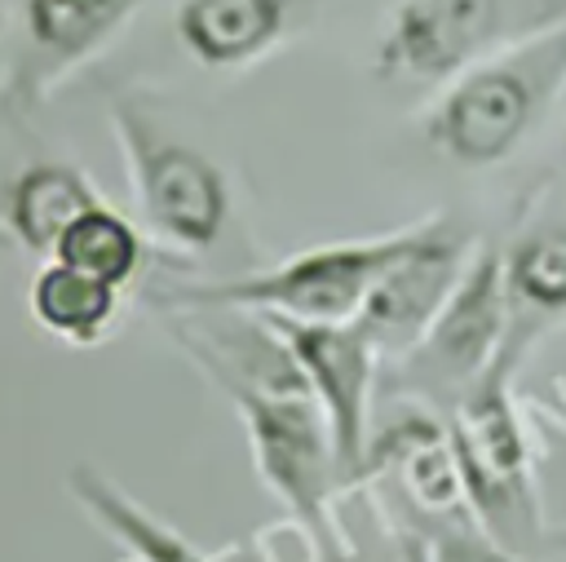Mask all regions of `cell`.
Segmentation results:
<instances>
[{"label":"cell","mask_w":566,"mask_h":562,"mask_svg":"<svg viewBox=\"0 0 566 562\" xmlns=\"http://www.w3.org/2000/svg\"><path fill=\"white\" fill-rule=\"evenodd\" d=\"M566 93V22L522 31L433 89L424 142L455 168H500Z\"/></svg>","instance_id":"cell-1"},{"label":"cell","mask_w":566,"mask_h":562,"mask_svg":"<svg viewBox=\"0 0 566 562\" xmlns=\"http://www.w3.org/2000/svg\"><path fill=\"white\" fill-rule=\"evenodd\" d=\"M106 119L128 173V195L137 226L172 261L212 257L234 230V186L230 173L195 142L164 128L146 102L115 93Z\"/></svg>","instance_id":"cell-2"},{"label":"cell","mask_w":566,"mask_h":562,"mask_svg":"<svg viewBox=\"0 0 566 562\" xmlns=\"http://www.w3.org/2000/svg\"><path fill=\"white\" fill-rule=\"evenodd\" d=\"M402 230L407 226L358 235V239H332L243 274L177 283L159 292L155 305L159 310H243V314L296 319V323H354L376 274L398 252Z\"/></svg>","instance_id":"cell-3"},{"label":"cell","mask_w":566,"mask_h":562,"mask_svg":"<svg viewBox=\"0 0 566 562\" xmlns=\"http://www.w3.org/2000/svg\"><path fill=\"white\" fill-rule=\"evenodd\" d=\"M447 434L473 522H482L509 549H531L544 535V518L531 434L513 398V367L491 363L447 407Z\"/></svg>","instance_id":"cell-4"},{"label":"cell","mask_w":566,"mask_h":562,"mask_svg":"<svg viewBox=\"0 0 566 562\" xmlns=\"http://www.w3.org/2000/svg\"><path fill=\"white\" fill-rule=\"evenodd\" d=\"M243 425L248 456L270 496L287 509V518L305 522L318 535L345 540L336 518V496L345 491L327 425L305 385L265 389V385H226L221 389Z\"/></svg>","instance_id":"cell-5"},{"label":"cell","mask_w":566,"mask_h":562,"mask_svg":"<svg viewBox=\"0 0 566 562\" xmlns=\"http://www.w3.org/2000/svg\"><path fill=\"white\" fill-rule=\"evenodd\" d=\"M137 9L142 0H13L0 31V124L35 119L71 75L128 31Z\"/></svg>","instance_id":"cell-6"},{"label":"cell","mask_w":566,"mask_h":562,"mask_svg":"<svg viewBox=\"0 0 566 562\" xmlns=\"http://www.w3.org/2000/svg\"><path fill=\"white\" fill-rule=\"evenodd\" d=\"M504 279H500V248L478 243L464 279L429 323V332L385 367L398 394H411L424 407L455 403L504 350Z\"/></svg>","instance_id":"cell-7"},{"label":"cell","mask_w":566,"mask_h":562,"mask_svg":"<svg viewBox=\"0 0 566 562\" xmlns=\"http://www.w3.org/2000/svg\"><path fill=\"white\" fill-rule=\"evenodd\" d=\"M478 239L469 226L451 221L447 212L407 221L398 252L376 274L367 301L354 314V327L371 341L380 363H398L438 319L455 283L464 279Z\"/></svg>","instance_id":"cell-8"},{"label":"cell","mask_w":566,"mask_h":562,"mask_svg":"<svg viewBox=\"0 0 566 562\" xmlns=\"http://www.w3.org/2000/svg\"><path fill=\"white\" fill-rule=\"evenodd\" d=\"M522 0H398L376 31L371 75L389 89H438L517 35Z\"/></svg>","instance_id":"cell-9"},{"label":"cell","mask_w":566,"mask_h":562,"mask_svg":"<svg viewBox=\"0 0 566 562\" xmlns=\"http://www.w3.org/2000/svg\"><path fill=\"white\" fill-rule=\"evenodd\" d=\"M270 323L292 350V363L327 425L332 456L349 491L371 438V394L380 376V354L354 323H296V319H270Z\"/></svg>","instance_id":"cell-10"},{"label":"cell","mask_w":566,"mask_h":562,"mask_svg":"<svg viewBox=\"0 0 566 562\" xmlns=\"http://www.w3.org/2000/svg\"><path fill=\"white\" fill-rule=\"evenodd\" d=\"M504 279V350L495 363L522 367L526 350L566 323V221H531L500 248Z\"/></svg>","instance_id":"cell-11"},{"label":"cell","mask_w":566,"mask_h":562,"mask_svg":"<svg viewBox=\"0 0 566 562\" xmlns=\"http://www.w3.org/2000/svg\"><path fill=\"white\" fill-rule=\"evenodd\" d=\"M296 27V0H177L172 35L203 71H252Z\"/></svg>","instance_id":"cell-12"},{"label":"cell","mask_w":566,"mask_h":562,"mask_svg":"<svg viewBox=\"0 0 566 562\" xmlns=\"http://www.w3.org/2000/svg\"><path fill=\"white\" fill-rule=\"evenodd\" d=\"M93 204H102V190L84 168H75L71 159H31L4 190L0 226L9 230L13 248L44 261L53 257L62 230Z\"/></svg>","instance_id":"cell-13"},{"label":"cell","mask_w":566,"mask_h":562,"mask_svg":"<svg viewBox=\"0 0 566 562\" xmlns=\"http://www.w3.org/2000/svg\"><path fill=\"white\" fill-rule=\"evenodd\" d=\"M27 314L71 350L106 345L124 323V288H111L57 257H44L27 283Z\"/></svg>","instance_id":"cell-14"},{"label":"cell","mask_w":566,"mask_h":562,"mask_svg":"<svg viewBox=\"0 0 566 562\" xmlns=\"http://www.w3.org/2000/svg\"><path fill=\"white\" fill-rule=\"evenodd\" d=\"M66 491L71 500L111 535L124 544L128 562H212L208 553H199L177 527H168L164 518H155L146 504H137L115 478H106L97 465L80 460L66 473Z\"/></svg>","instance_id":"cell-15"},{"label":"cell","mask_w":566,"mask_h":562,"mask_svg":"<svg viewBox=\"0 0 566 562\" xmlns=\"http://www.w3.org/2000/svg\"><path fill=\"white\" fill-rule=\"evenodd\" d=\"M150 248L155 243L146 239V230L102 199V204L84 208L62 230L53 257L75 266V270H84V274H93V279H102V283H111V288L128 292L137 283V274L146 270V261H150Z\"/></svg>","instance_id":"cell-16"},{"label":"cell","mask_w":566,"mask_h":562,"mask_svg":"<svg viewBox=\"0 0 566 562\" xmlns=\"http://www.w3.org/2000/svg\"><path fill=\"white\" fill-rule=\"evenodd\" d=\"M416 562H526L522 549H509L473 518H451L416 531Z\"/></svg>","instance_id":"cell-17"},{"label":"cell","mask_w":566,"mask_h":562,"mask_svg":"<svg viewBox=\"0 0 566 562\" xmlns=\"http://www.w3.org/2000/svg\"><path fill=\"white\" fill-rule=\"evenodd\" d=\"M553 22H566V0H522V9H517V35L522 31H535V27H553Z\"/></svg>","instance_id":"cell-18"},{"label":"cell","mask_w":566,"mask_h":562,"mask_svg":"<svg viewBox=\"0 0 566 562\" xmlns=\"http://www.w3.org/2000/svg\"><path fill=\"white\" fill-rule=\"evenodd\" d=\"M212 562H243V558H239V544H230V549H221V553H217Z\"/></svg>","instance_id":"cell-19"},{"label":"cell","mask_w":566,"mask_h":562,"mask_svg":"<svg viewBox=\"0 0 566 562\" xmlns=\"http://www.w3.org/2000/svg\"><path fill=\"white\" fill-rule=\"evenodd\" d=\"M0 252H13V239H9V230L0 226Z\"/></svg>","instance_id":"cell-20"},{"label":"cell","mask_w":566,"mask_h":562,"mask_svg":"<svg viewBox=\"0 0 566 562\" xmlns=\"http://www.w3.org/2000/svg\"><path fill=\"white\" fill-rule=\"evenodd\" d=\"M553 544H557V549H566V527H562V531L553 535Z\"/></svg>","instance_id":"cell-21"},{"label":"cell","mask_w":566,"mask_h":562,"mask_svg":"<svg viewBox=\"0 0 566 562\" xmlns=\"http://www.w3.org/2000/svg\"><path fill=\"white\" fill-rule=\"evenodd\" d=\"M0 31H4V13H0Z\"/></svg>","instance_id":"cell-22"},{"label":"cell","mask_w":566,"mask_h":562,"mask_svg":"<svg viewBox=\"0 0 566 562\" xmlns=\"http://www.w3.org/2000/svg\"><path fill=\"white\" fill-rule=\"evenodd\" d=\"M119 562H128V558H119Z\"/></svg>","instance_id":"cell-23"},{"label":"cell","mask_w":566,"mask_h":562,"mask_svg":"<svg viewBox=\"0 0 566 562\" xmlns=\"http://www.w3.org/2000/svg\"><path fill=\"white\" fill-rule=\"evenodd\" d=\"M562 173H566V168H562Z\"/></svg>","instance_id":"cell-24"}]
</instances>
